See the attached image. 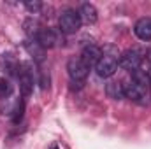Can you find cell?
<instances>
[{
    "label": "cell",
    "mask_w": 151,
    "mask_h": 149,
    "mask_svg": "<svg viewBox=\"0 0 151 149\" xmlns=\"http://www.w3.org/2000/svg\"><path fill=\"white\" fill-rule=\"evenodd\" d=\"M83 21H81V16H79V11H74V9H65L60 18H58V28L62 34H76L79 28H81Z\"/></svg>",
    "instance_id": "6da1fadb"
},
{
    "label": "cell",
    "mask_w": 151,
    "mask_h": 149,
    "mask_svg": "<svg viewBox=\"0 0 151 149\" xmlns=\"http://www.w3.org/2000/svg\"><path fill=\"white\" fill-rule=\"evenodd\" d=\"M148 86H142L139 82H135L134 79H128L123 82V91H125V97L130 98L132 102L135 104H146L148 100Z\"/></svg>",
    "instance_id": "7a4b0ae2"
},
{
    "label": "cell",
    "mask_w": 151,
    "mask_h": 149,
    "mask_svg": "<svg viewBox=\"0 0 151 149\" xmlns=\"http://www.w3.org/2000/svg\"><path fill=\"white\" fill-rule=\"evenodd\" d=\"M141 63H142V54L137 49H127L118 58V67L127 72H135L137 69H141Z\"/></svg>",
    "instance_id": "3957f363"
},
{
    "label": "cell",
    "mask_w": 151,
    "mask_h": 149,
    "mask_svg": "<svg viewBox=\"0 0 151 149\" xmlns=\"http://www.w3.org/2000/svg\"><path fill=\"white\" fill-rule=\"evenodd\" d=\"M67 72L70 75V82H84V79L90 74V67L81 58L72 56L67 62Z\"/></svg>",
    "instance_id": "277c9868"
},
{
    "label": "cell",
    "mask_w": 151,
    "mask_h": 149,
    "mask_svg": "<svg viewBox=\"0 0 151 149\" xmlns=\"http://www.w3.org/2000/svg\"><path fill=\"white\" fill-rule=\"evenodd\" d=\"M18 79H19V91H21V95L25 98L30 97L32 91H34V72H32V65L30 63H21L19 65Z\"/></svg>",
    "instance_id": "5b68a950"
},
{
    "label": "cell",
    "mask_w": 151,
    "mask_h": 149,
    "mask_svg": "<svg viewBox=\"0 0 151 149\" xmlns=\"http://www.w3.org/2000/svg\"><path fill=\"white\" fill-rule=\"evenodd\" d=\"M95 70H97V74L100 75V77H104V79L111 77L118 70V58L114 54H106L104 53L102 58L99 60V63L95 65Z\"/></svg>",
    "instance_id": "8992f818"
},
{
    "label": "cell",
    "mask_w": 151,
    "mask_h": 149,
    "mask_svg": "<svg viewBox=\"0 0 151 149\" xmlns=\"http://www.w3.org/2000/svg\"><path fill=\"white\" fill-rule=\"evenodd\" d=\"M102 49L99 47V46H95V44H88V46H84L83 47V53H81V60L91 69V67H95L97 63H99V60L102 58Z\"/></svg>",
    "instance_id": "52a82bcc"
},
{
    "label": "cell",
    "mask_w": 151,
    "mask_h": 149,
    "mask_svg": "<svg viewBox=\"0 0 151 149\" xmlns=\"http://www.w3.org/2000/svg\"><path fill=\"white\" fill-rule=\"evenodd\" d=\"M35 40H37L44 49H51V47H55V46L60 42L58 32L53 30V28H40V32H39V35H37Z\"/></svg>",
    "instance_id": "ba28073f"
},
{
    "label": "cell",
    "mask_w": 151,
    "mask_h": 149,
    "mask_svg": "<svg viewBox=\"0 0 151 149\" xmlns=\"http://www.w3.org/2000/svg\"><path fill=\"white\" fill-rule=\"evenodd\" d=\"M134 34L141 40H151V18L146 16V18H141L135 25H134Z\"/></svg>",
    "instance_id": "9c48e42d"
},
{
    "label": "cell",
    "mask_w": 151,
    "mask_h": 149,
    "mask_svg": "<svg viewBox=\"0 0 151 149\" xmlns=\"http://www.w3.org/2000/svg\"><path fill=\"white\" fill-rule=\"evenodd\" d=\"M79 16H81V21H84V23H88V25H93V23H97V19H99L97 7H95L93 4H90V2H84V4L81 5Z\"/></svg>",
    "instance_id": "30bf717a"
},
{
    "label": "cell",
    "mask_w": 151,
    "mask_h": 149,
    "mask_svg": "<svg viewBox=\"0 0 151 149\" xmlns=\"http://www.w3.org/2000/svg\"><path fill=\"white\" fill-rule=\"evenodd\" d=\"M18 69H19V67H18V62H16V58H14L11 53H4V54L0 56V70H2L4 74L14 75V74H18V72H16Z\"/></svg>",
    "instance_id": "8fae6325"
},
{
    "label": "cell",
    "mask_w": 151,
    "mask_h": 149,
    "mask_svg": "<svg viewBox=\"0 0 151 149\" xmlns=\"http://www.w3.org/2000/svg\"><path fill=\"white\" fill-rule=\"evenodd\" d=\"M106 93L109 98L113 100H121L125 98V91H123V82L121 81H109L106 84Z\"/></svg>",
    "instance_id": "7c38bea8"
},
{
    "label": "cell",
    "mask_w": 151,
    "mask_h": 149,
    "mask_svg": "<svg viewBox=\"0 0 151 149\" xmlns=\"http://www.w3.org/2000/svg\"><path fill=\"white\" fill-rule=\"evenodd\" d=\"M25 49L28 51V54L35 60V62H42L44 60V47L39 44L37 40H27L25 42Z\"/></svg>",
    "instance_id": "4fadbf2b"
},
{
    "label": "cell",
    "mask_w": 151,
    "mask_h": 149,
    "mask_svg": "<svg viewBox=\"0 0 151 149\" xmlns=\"http://www.w3.org/2000/svg\"><path fill=\"white\" fill-rule=\"evenodd\" d=\"M14 91V86L11 84V81L7 77H0V98L2 100H7Z\"/></svg>",
    "instance_id": "5bb4252c"
},
{
    "label": "cell",
    "mask_w": 151,
    "mask_h": 149,
    "mask_svg": "<svg viewBox=\"0 0 151 149\" xmlns=\"http://www.w3.org/2000/svg\"><path fill=\"white\" fill-rule=\"evenodd\" d=\"M25 32L28 34V37H32L34 40L37 39L39 32H40V27H39L37 21H34V19H27L25 21Z\"/></svg>",
    "instance_id": "9a60e30c"
},
{
    "label": "cell",
    "mask_w": 151,
    "mask_h": 149,
    "mask_svg": "<svg viewBox=\"0 0 151 149\" xmlns=\"http://www.w3.org/2000/svg\"><path fill=\"white\" fill-rule=\"evenodd\" d=\"M23 112H25V102L23 100H18L14 104V111H12V121L14 123H19L21 117H23Z\"/></svg>",
    "instance_id": "2e32d148"
},
{
    "label": "cell",
    "mask_w": 151,
    "mask_h": 149,
    "mask_svg": "<svg viewBox=\"0 0 151 149\" xmlns=\"http://www.w3.org/2000/svg\"><path fill=\"white\" fill-rule=\"evenodd\" d=\"M25 7H27L30 12L37 14L39 11L42 9V2H39V0H34V2H32V0H27V2H25Z\"/></svg>",
    "instance_id": "e0dca14e"
},
{
    "label": "cell",
    "mask_w": 151,
    "mask_h": 149,
    "mask_svg": "<svg viewBox=\"0 0 151 149\" xmlns=\"http://www.w3.org/2000/svg\"><path fill=\"white\" fill-rule=\"evenodd\" d=\"M39 74H40V77H39V84H40L42 90H46V88L49 86V74H46L44 70H40Z\"/></svg>",
    "instance_id": "ac0fdd59"
},
{
    "label": "cell",
    "mask_w": 151,
    "mask_h": 149,
    "mask_svg": "<svg viewBox=\"0 0 151 149\" xmlns=\"http://www.w3.org/2000/svg\"><path fill=\"white\" fill-rule=\"evenodd\" d=\"M150 84H151V70H150Z\"/></svg>",
    "instance_id": "d6986e66"
},
{
    "label": "cell",
    "mask_w": 151,
    "mask_h": 149,
    "mask_svg": "<svg viewBox=\"0 0 151 149\" xmlns=\"http://www.w3.org/2000/svg\"><path fill=\"white\" fill-rule=\"evenodd\" d=\"M53 149H58V148H53Z\"/></svg>",
    "instance_id": "ffe728a7"
}]
</instances>
